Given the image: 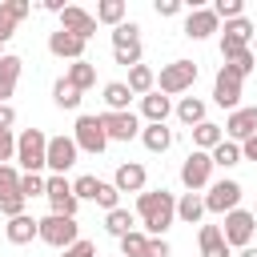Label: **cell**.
Instances as JSON below:
<instances>
[{
  "label": "cell",
  "mask_w": 257,
  "mask_h": 257,
  "mask_svg": "<svg viewBox=\"0 0 257 257\" xmlns=\"http://www.w3.org/2000/svg\"><path fill=\"white\" fill-rule=\"evenodd\" d=\"M137 217L145 225V237H165V229L177 221V197L169 189H145L137 193Z\"/></svg>",
  "instance_id": "cell-1"
},
{
  "label": "cell",
  "mask_w": 257,
  "mask_h": 257,
  "mask_svg": "<svg viewBox=\"0 0 257 257\" xmlns=\"http://www.w3.org/2000/svg\"><path fill=\"white\" fill-rule=\"evenodd\" d=\"M64 80L72 84V88H92L96 84V64H88V60H72L68 68H64Z\"/></svg>",
  "instance_id": "cell-26"
},
{
  "label": "cell",
  "mask_w": 257,
  "mask_h": 257,
  "mask_svg": "<svg viewBox=\"0 0 257 257\" xmlns=\"http://www.w3.org/2000/svg\"><path fill=\"white\" fill-rule=\"evenodd\" d=\"M145 257H173V249H169V241H165V237H149Z\"/></svg>",
  "instance_id": "cell-46"
},
{
  "label": "cell",
  "mask_w": 257,
  "mask_h": 257,
  "mask_svg": "<svg viewBox=\"0 0 257 257\" xmlns=\"http://www.w3.org/2000/svg\"><path fill=\"white\" fill-rule=\"evenodd\" d=\"M80 149L72 137H48V157H44V169H52V177H64L72 165H76Z\"/></svg>",
  "instance_id": "cell-11"
},
{
  "label": "cell",
  "mask_w": 257,
  "mask_h": 257,
  "mask_svg": "<svg viewBox=\"0 0 257 257\" xmlns=\"http://www.w3.org/2000/svg\"><path fill=\"white\" fill-rule=\"evenodd\" d=\"M124 84H128L133 96H149V92L157 88V72H153L149 64H137V68H128V80H124Z\"/></svg>",
  "instance_id": "cell-27"
},
{
  "label": "cell",
  "mask_w": 257,
  "mask_h": 257,
  "mask_svg": "<svg viewBox=\"0 0 257 257\" xmlns=\"http://www.w3.org/2000/svg\"><path fill=\"white\" fill-rule=\"evenodd\" d=\"M225 68H229V72H233V76H237V80H245V76H249V72H253V68H257V56H253V52H249V48H245V52H241V56H233V60H229V64H225Z\"/></svg>",
  "instance_id": "cell-38"
},
{
  "label": "cell",
  "mask_w": 257,
  "mask_h": 257,
  "mask_svg": "<svg viewBox=\"0 0 257 257\" xmlns=\"http://www.w3.org/2000/svg\"><path fill=\"white\" fill-rule=\"evenodd\" d=\"M104 229L120 241L124 233H133V229H137V213H128V209H112V213H104Z\"/></svg>",
  "instance_id": "cell-30"
},
{
  "label": "cell",
  "mask_w": 257,
  "mask_h": 257,
  "mask_svg": "<svg viewBox=\"0 0 257 257\" xmlns=\"http://www.w3.org/2000/svg\"><path fill=\"white\" fill-rule=\"evenodd\" d=\"M201 217H205V197H201V193H185V197L177 201V221L201 225Z\"/></svg>",
  "instance_id": "cell-28"
},
{
  "label": "cell",
  "mask_w": 257,
  "mask_h": 257,
  "mask_svg": "<svg viewBox=\"0 0 257 257\" xmlns=\"http://www.w3.org/2000/svg\"><path fill=\"white\" fill-rule=\"evenodd\" d=\"M60 28L72 32V36H80V40H92V36H96V16L84 12L80 4H64V12H60Z\"/></svg>",
  "instance_id": "cell-14"
},
{
  "label": "cell",
  "mask_w": 257,
  "mask_h": 257,
  "mask_svg": "<svg viewBox=\"0 0 257 257\" xmlns=\"http://www.w3.org/2000/svg\"><path fill=\"white\" fill-rule=\"evenodd\" d=\"M44 157H48V137L40 128H24L16 137V161L24 173H40L44 169Z\"/></svg>",
  "instance_id": "cell-3"
},
{
  "label": "cell",
  "mask_w": 257,
  "mask_h": 257,
  "mask_svg": "<svg viewBox=\"0 0 257 257\" xmlns=\"http://www.w3.org/2000/svg\"><path fill=\"white\" fill-rule=\"evenodd\" d=\"M112 60L124 64V68H137L141 64V40L137 44H124V48H112Z\"/></svg>",
  "instance_id": "cell-43"
},
{
  "label": "cell",
  "mask_w": 257,
  "mask_h": 257,
  "mask_svg": "<svg viewBox=\"0 0 257 257\" xmlns=\"http://www.w3.org/2000/svg\"><path fill=\"white\" fill-rule=\"evenodd\" d=\"M12 124H16V108L0 104V133H12Z\"/></svg>",
  "instance_id": "cell-48"
},
{
  "label": "cell",
  "mask_w": 257,
  "mask_h": 257,
  "mask_svg": "<svg viewBox=\"0 0 257 257\" xmlns=\"http://www.w3.org/2000/svg\"><path fill=\"white\" fill-rule=\"evenodd\" d=\"M60 257H96V245H92L88 237H80V241H72L68 249H60Z\"/></svg>",
  "instance_id": "cell-44"
},
{
  "label": "cell",
  "mask_w": 257,
  "mask_h": 257,
  "mask_svg": "<svg viewBox=\"0 0 257 257\" xmlns=\"http://www.w3.org/2000/svg\"><path fill=\"white\" fill-rule=\"evenodd\" d=\"M28 12H32L28 0H0V44L16 36V24L28 20Z\"/></svg>",
  "instance_id": "cell-18"
},
{
  "label": "cell",
  "mask_w": 257,
  "mask_h": 257,
  "mask_svg": "<svg viewBox=\"0 0 257 257\" xmlns=\"http://www.w3.org/2000/svg\"><path fill=\"white\" fill-rule=\"evenodd\" d=\"M96 189H100V177H92V173H84V177H76V181H72L76 201H96Z\"/></svg>",
  "instance_id": "cell-37"
},
{
  "label": "cell",
  "mask_w": 257,
  "mask_h": 257,
  "mask_svg": "<svg viewBox=\"0 0 257 257\" xmlns=\"http://www.w3.org/2000/svg\"><path fill=\"white\" fill-rule=\"evenodd\" d=\"M249 213H253V221H257V205H253V209H249Z\"/></svg>",
  "instance_id": "cell-53"
},
{
  "label": "cell",
  "mask_w": 257,
  "mask_h": 257,
  "mask_svg": "<svg viewBox=\"0 0 257 257\" xmlns=\"http://www.w3.org/2000/svg\"><path fill=\"white\" fill-rule=\"evenodd\" d=\"M44 197H48V209L56 217H76V209H80L72 181H64V177H44Z\"/></svg>",
  "instance_id": "cell-9"
},
{
  "label": "cell",
  "mask_w": 257,
  "mask_h": 257,
  "mask_svg": "<svg viewBox=\"0 0 257 257\" xmlns=\"http://www.w3.org/2000/svg\"><path fill=\"white\" fill-rule=\"evenodd\" d=\"M253 229H257L253 213H249V209H233V213H225L221 237H225L229 249H245V245H253Z\"/></svg>",
  "instance_id": "cell-7"
},
{
  "label": "cell",
  "mask_w": 257,
  "mask_h": 257,
  "mask_svg": "<svg viewBox=\"0 0 257 257\" xmlns=\"http://www.w3.org/2000/svg\"><path fill=\"white\" fill-rule=\"evenodd\" d=\"M124 12H128L124 0H100L96 4V24H112L116 28V24H124Z\"/></svg>",
  "instance_id": "cell-33"
},
{
  "label": "cell",
  "mask_w": 257,
  "mask_h": 257,
  "mask_svg": "<svg viewBox=\"0 0 257 257\" xmlns=\"http://www.w3.org/2000/svg\"><path fill=\"white\" fill-rule=\"evenodd\" d=\"M169 112H173V100H169V96H161L157 88H153L149 96H141V116H145L149 124H165V120H169Z\"/></svg>",
  "instance_id": "cell-22"
},
{
  "label": "cell",
  "mask_w": 257,
  "mask_h": 257,
  "mask_svg": "<svg viewBox=\"0 0 257 257\" xmlns=\"http://www.w3.org/2000/svg\"><path fill=\"white\" fill-rule=\"evenodd\" d=\"M253 133H257V104H241V108H233L229 120H225V141L241 145V141H249Z\"/></svg>",
  "instance_id": "cell-13"
},
{
  "label": "cell",
  "mask_w": 257,
  "mask_h": 257,
  "mask_svg": "<svg viewBox=\"0 0 257 257\" xmlns=\"http://www.w3.org/2000/svg\"><path fill=\"white\" fill-rule=\"evenodd\" d=\"M20 68H24V60H20L16 52H4V56H0V104H8V96L16 92Z\"/></svg>",
  "instance_id": "cell-21"
},
{
  "label": "cell",
  "mask_w": 257,
  "mask_h": 257,
  "mask_svg": "<svg viewBox=\"0 0 257 257\" xmlns=\"http://www.w3.org/2000/svg\"><path fill=\"white\" fill-rule=\"evenodd\" d=\"M221 141H225V128L213 124V120H201V124L193 128V149H201V153H213Z\"/></svg>",
  "instance_id": "cell-25"
},
{
  "label": "cell",
  "mask_w": 257,
  "mask_h": 257,
  "mask_svg": "<svg viewBox=\"0 0 257 257\" xmlns=\"http://www.w3.org/2000/svg\"><path fill=\"white\" fill-rule=\"evenodd\" d=\"M145 245H149V237L141 229H133L120 237V257H145Z\"/></svg>",
  "instance_id": "cell-36"
},
{
  "label": "cell",
  "mask_w": 257,
  "mask_h": 257,
  "mask_svg": "<svg viewBox=\"0 0 257 257\" xmlns=\"http://www.w3.org/2000/svg\"><path fill=\"white\" fill-rule=\"evenodd\" d=\"M237 257H257V249H253V245H245V249H241Z\"/></svg>",
  "instance_id": "cell-51"
},
{
  "label": "cell",
  "mask_w": 257,
  "mask_h": 257,
  "mask_svg": "<svg viewBox=\"0 0 257 257\" xmlns=\"http://www.w3.org/2000/svg\"><path fill=\"white\" fill-rule=\"evenodd\" d=\"M36 233H40V225H36V217H32V213H20V217H12V221L4 225L8 245H32V241H36Z\"/></svg>",
  "instance_id": "cell-20"
},
{
  "label": "cell",
  "mask_w": 257,
  "mask_h": 257,
  "mask_svg": "<svg viewBox=\"0 0 257 257\" xmlns=\"http://www.w3.org/2000/svg\"><path fill=\"white\" fill-rule=\"evenodd\" d=\"M253 36H257V24H253L249 16L229 20V24H225V32H221V60L229 64L233 56H241V52L253 44Z\"/></svg>",
  "instance_id": "cell-5"
},
{
  "label": "cell",
  "mask_w": 257,
  "mask_h": 257,
  "mask_svg": "<svg viewBox=\"0 0 257 257\" xmlns=\"http://www.w3.org/2000/svg\"><path fill=\"white\" fill-rule=\"evenodd\" d=\"M209 181H213V157L201 153V149H193V153L185 157V165H181V185H185L189 193H197V189H205Z\"/></svg>",
  "instance_id": "cell-10"
},
{
  "label": "cell",
  "mask_w": 257,
  "mask_h": 257,
  "mask_svg": "<svg viewBox=\"0 0 257 257\" xmlns=\"http://www.w3.org/2000/svg\"><path fill=\"white\" fill-rule=\"evenodd\" d=\"M197 84V64L193 60H173L157 72V92L161 96H177V92H189Z\"/></svg>",
  "instance_id": "cell-2"
},
{
  "label": "cell",
  "mask_w": 257,
  "mask_h": 257,
  "mask_svg": "<svg viewBox=\"0 0 257 257\" xmlns=\"http://www.w3.org/2000/svg\"><path fill=\"white\" fill-rule=\"evenodd\" d=\"M145 185H149V173H145L141 161L116 165V173H112V189H116V193H145Z\"/></svg>",
  "instance_id": "cell-16"
},
{
  "label": "cell",
  "mask_w": 257,
  "mask_h": 257,
  "mask_svg": "<svg viewBox=\"0 0 257 257\" xmlns=\"http://www.w3.org/2000/svg\"><path fill=\"white\" fill-rule=\"evenodd\" d=\"M213 104H221V108H241V80L221 64V72L213 76Z\"/></svg>",
  "instance_id": "cell-15"
},
{
  "label": "cell",
  "mask_w": 257,
  "mask_h": 257,
  "mask_svg": "<svg viewBox=\"0 0 257 257\" xmlns=\"http://www.w3.org/2000/svg\"><path fill=\"white\" fill-rule=\"evenodd\" d=\"M197 241H201V257H233V249L221 237V225H201Z\"/></svg>",
  "instance_id": "cell-23"
},
{
  "label": "cell",
  "mask_w": 257,
  "mask_h": 257,
  "mask_svg": "<svg viewBox=\"0 0 257 257\" xmlns=\"http://www.w3.org/2000/svg\"><path fill=\"white\" fill-rule=\"evenodd\" d=\"M217 28H221V20L213 16V8H193V12L185 16V36H189V40H209Z\"/></svg>",
  "instance_id": "cell-19"
},
{
  "label": "cell",
  "mask_w": 257,
  "mask_h": 257,
  "mask_svg": "<svg viewBox=\"0 0 257 257\" xmlns=\"http://www.w3.org/2000/svg\"><path fill=\"white\" fill-rule=\"evenodd\" d=\"M84 44H88V40H80V36H72V32H64V28L48 32V52L60 56V60H84Z\"/></svg>",
  "instance_id": "cell-17"
},
{
  "label": "cell",
  "mask_w": 257,
  "mask_h": 257,
  "mask_svg": "<svg viewBox=\"0 0 257 257\" xmlns=\"http://www.w3.org/2000/svg\"><path fill=\"white\" fill-rule=\"evenodd\" d=\"M16 157V137L12 133H0V165H8Z\"/></svg>",
  "instance_id": "cell-47"
},
{
  "label": "cell",
  "mask_w": 257,
  "mask_h": 257,
  "mask_svg": "<svg viewBox=\"0 0 257 257\" xmlns=\"http://www.w3.org/2000/svg\"><path fill=\"white\" fill-rule=\"evenodd\" d=\"M20 197H24V201L44 197V177H40V173H20Z\"/></svg>",
  "instance_id": "cell-39"
},
{
  "label": "cell",
  "mask_w": 257,
  "mask_h": 257,
  "mask_svg": "<svg viewBox=\"0 0 257 257\" xmlns=\"http://www.w3.org/2000/svg\"><path fill=\"white\" fill-rule=\"evenodd\" d=\"M96 205H100L104 213H112V209H120V193L112 189V181H100V189H96Z\"/></svg>",
  "instance_id": "cell-42"
},
{
  "label": "cell",
  "mask_w": 257,
  "mask_h": 257,
  "mask_svg": "<svg viewBox=\"0 0 257 257\" xmlns=\"http://www.w3.org/2000/svg\"><path fill=\"white\" fill-rule=\"evenodd\" d=\"M24 205H28V201H24L20 193H12V197H4V201H0V213L12 221V217H20V213H24Z\"/></svg>",
  "instance_id": "cell-45"
},
{
  "label": "cell",
  "mask_w": 257,
  "mask_h": 257,
  "mask_svg": "<svg viewBox=\"0 0 257 257\" xmlns=\"http://www.w3.org/2000/svg\"><path fill=\"white\" fill-rule=\"evenodd\" d=\"M96 257H100V253H96Z\"/></svg>",
  "instance_id": "cell-55"
},
{
  "label": "cell",
  "mask_w": 257,
  "mask_h": 257,
  "mask_svg": "<svg viewBox=\"0 0 257 257\" xmlns=\"http://www.w3.org/2000/svg\"><path fill=\"white\" fill-rule=\"evenodd\" d=\"M233 209H241V185L237 181H213L209 185V193H205V213H217V217H225V213H233Z\"/></svg>",
  "instance_id": "cell-8"
},
{
  "label": "cell",
  "mask_w": 257,
  "mask_h": 257,
  "mask_svg": "<svg viewBox=\"0 0 257 257\" xmlns=\"http://www.w3.org/2000/svg\"><path fill=\"white\" fill-rule=\"evenodd\" d=\"M209 157H213V169H217V165H221V169H233V165H241V145L221 141V145H217Z\"/></svg>",
  "instance_id": "cell-34"
},
{
  "label": "cell",
  "mask_w": 257,
  "mask_h": 257,
  "mask_svg": "<svg viewBox=\"0 0 257 257\" xmlns=\"http://www.w3.org/2000/svg\"><path fill=\"white\" fill-rule=\"evenodd\" d=\"M52 104H56V108H68V112H76V108H80V88H72V84L60 76V80L52 84Z\"/></svg>",
  "instance_id": "cell-31"
},
{
  "label": "cell",
  "mask_w": 257,
  "mask_h": 257,
  "mask_svg": "<svg viewBox=\"0 0 257 257\" xmlns=\"http://www.w3.org/2000/svg\"><path fill=\"white\" fill-rule=\"evenodd\" d=\"M141 40V24L137 20H124L112 28V48H124V44H137Z\"/></svg>",
  "instance_id": "cell-35"
},
{
  "label": "cell",
  "mask_w": 257,
  "mask_h": 257,
  "mask_svg": "<svg viewBox=\"0 0 257 257\" xmlns=\"http://www.w3.org/2000/svg\"><path fill=\"white\" fill-rule=\"evenodd\" d=\"M0 48H4V44H0ZM0 56H4V52H0Z\"/></svg>",
  "instance_id": "cell-54"
},
{
  "label": "cell",
  "mask_w": 257,
  "mask_h": 257,
  "mask_svg": "<svg viewBox=\"0 0 257 257\" xmlns=\"http://www.w3.org/2000/svg\"><path fill=\"white\" fill-rule=\"evenodd\" d=\"M241 161H257V133L249 141H241Z\"/></svg>",
  "instance_id": "cell-50"
},
{
  "label": "cell",
  "mask_w": 257,
  "mask_h": 257,
  "mask_svg": "<svg viewBox=\"0 0 257 257\" xmlns=\"http://www.w3.org/2000/svg\"><path fill=\"white\" fill-rule=\"evenodd\" d=\"M72 141H76V149L80 153H92V157H100L104 149H108V137H104V124H100V116H76V128H72Z\"/></svg>",
  "instance_id": "cell-6"
},
{
  "label": "cell",
  "mask_w": 257,
  "mask_h": 257,
  "mask_svg": "<svg viewBox=\"0 0 257 257\" xmlns=\"http://www.w3.org/2000/svg\"><path fill=\"white\" fill-rule=\"evenodd\" d=\"M100 124H104L108 141H133V137H141V116L133 108L128 112H100Z\"/></svg>",
  "instance_id": "cell-12"
},
{
  "label": "cell",
  "mask_w": 257,
  "mask_h": 257,
  "mask_svg": "<svg viewBox=\"0 0 257 257\" xmlns=\"http://www.w3.org/2000/svg\"><path fill=\"white\" fill-rule=\"evenodd\" d=\"M213 16L229 24V20H237V16H245V4H241V0H217V4H213Z\"/></svg>",
  "instance_id": "cell-41"
},
{
  "label": "cell",
  "mask_w": 257,
  "mask_h": 257,
  "mask_svg": "<svg viewBox=\"0 0 257 257\" xmlns=\"http://www.w3.org/2000/svg\"><path fill=\"white\" fill-rule=\"evenodd\" d=\"M141 141L149 153H169L173 149V128L169 124H141Z\"/></svg>",
  "instance_id": "cell-24"
},
{
  "label": "cell",
  "mask_w": 257,
  "mask_h": 257,
  "mask_svg": "<svg viewBox=\"0 0 257 257\" xmlns=\"http://www.w3.org/2000/svg\"><path fill=\"white\" fill-rule=\"evenodd\" d=\"M153 8H157V16H177L181 12V0H157Z\"/></svg>",
  "instance_id": "cell-49"
},
{
  "label": "cell",
  "mask_w": 257,
  "mask_h": 257,
  "mask_svg": "<svg viewBox=\"0 0 257 257\" xmlns=\"http://www.w3.org/2000/svg\"><path fill=\"white\" fill-rule=\"evenodd\" d=\"M40 225V241L44 245H52V249H68L72 241H80V225H76V217H56V213H48V217H40L36 221Z\"/></svg>",
  "instance_id": "cell-4"
},
{
  "label": "cell",
  "mask_w": 257,
  "mask_h": 257,
  "mask_svg": "<svg viewBox=\"0 0 257 257\" xmlns=\"http://www.w3.org/2000/svg\"><path fill=\"white\" fill-rule=\"evenodd\" d=\"M249 52H253V56H257V36H253V44H249Z\"/></svg>",
  "instance_id": "cell-52"
},
{
  "label": "cell",
  "mask_w": 257,
  "mask_h": 257,
  "mask_svg": "<svg viewBox=\"0 0 257 257\" xmlns=\"http://www.w3.org/2000/svg\"><path fill=\"white\" fill-rule=\"evenodd\" d=\"M128 100H133V92H128V84L124 80H108L104 84V112H128Z\"/></svg>",
  "instance_id": "cell-29"
},
{
  "label": "cell",
  "mask_w": 257,
  "mask_h": 257,
  "mask_svg": "<svg viewBox=\"0 0 257 257\" xmlns=\"http://www.w3.org/2000/svg\"><path fill=\"white\" fill-rule=\"evenodd\" d=\"M12 193H20V173H16V165H0V201Z\"/></svg>",
  "instance_id": "cell-40"
},
{
  "label": "cell",
  "mask_w": 257,
  "mask_h": 257,
  "mask_svg": "<svg viewBox=\"0 0 257 257\" xmlns=\"http://www.w3.org/2000/svg\"><path fill=\"white\" fill-rule=\"evenodd\" d=\"M177 120L197 128V124L205 120V100H201V96H181V104H177Z\"/></svg>",
  "instance_id": "cell-32"
}]
</instances>
